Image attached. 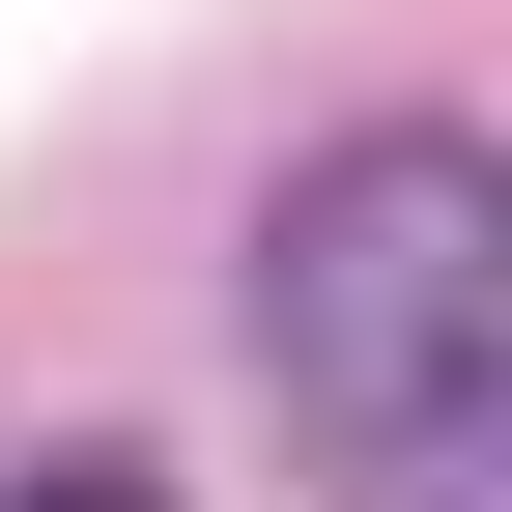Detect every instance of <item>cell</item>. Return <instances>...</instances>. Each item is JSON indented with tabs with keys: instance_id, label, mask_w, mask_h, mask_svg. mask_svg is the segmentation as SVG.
I'll use <instances>...</instances> for the list:
<instances>
[{
	"instance_id": "1",
	"label": "cell",
	"mask_w": 512,
	"mask_h": 512,
	"mask_svg": "<svg viewBox=\"0 0 512 512\" xmlns=\"http://www.w3.org/2000/svg\"><path fill=\"white\" fill-rule=\"evenodd\" d=\"M256 370L342 512H512V143L370 114L256 200Z\"/></svg>"
},
{
	"instance_id": "2",
	"label": "cell",
	"mask_w": 512,
	"mask_h": 512,
	"mask_svg": "<svg viewBox=\"0 0 512 512\" xmlns=\"http://www.w3.org/2000/svg\"><path fill=\"white\" fill-rule=\"evenodd\" d=\"M0 512H171V484H143V456H29Z\"/></svg>"
}]
</instances>
